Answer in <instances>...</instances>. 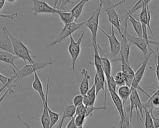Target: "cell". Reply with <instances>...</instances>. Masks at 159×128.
Listing matches in <instances>:
<instances>
[{
  "instance_id": "cell-1",
  "label": "cell",
  "mask_w": 159,
  "mask_h": 128,
  "mask_svg": "<svg viewBox=\"0 0 159 128\" xmlns=\"http://www.w3.org/2000/svg\"><path fill=\"white\" fill-rule=\"evenodd\" d=\"M55 62L53 59H49L48 61L42 62H35L34 64H25L22 68L19 69L18 71H16L13 69V74L12 75L14 77V81L11 84V87L15 86V84L17 81L21 82L22 79L26 76H29L32 74H34L37 70H40L43 69L45 67L47 66L52 65Z\"/></svg>"
},
{
  "instance_id": "cell-2",
  "label": "cell",
  "mask_w": 159,
  "mask_h": 128,
  "mask_svg": "<svg viewBox=\"0 0 159 128\" xmlns=\"http://www.w3.org/2000/svg\"><path fill=\"white\" fill-rule=\"evenodd\" d=\"M4 27L6 29V32H7L12 41L14 54L17 56L18 57L22 59L24 61L25 64H26L27 61H29L30 64L35 63V62L33 60L32 57L30 50L21 41V39L23 38V36L17 38L12 34V33L9 31V30L7 29V27L6 26H4Z\"/></svg>"
},
{
  "instance_id": "cell-3",
  "label": "cell",
  "mask_w": 159,
  "mask_h": 128,
  "mask_svg": "<svg viewBox=\"0 0 159 128\" xmlns=\"http://www.w3.org/2000/svg\"><path fill=\"white\" fill-rule=\"evenodd\" d=\"M102 4V6H104V9L102 11L101 14L104 12H106L108 17L109 22L111 24V26H113L119 32L120 36L121 37L123 34L120 29V15L116 11V7L121 5L125 1H121L117 3H114L112 1L105 0V1H99Z\"/></svg>"
},
{
  "instance_id": "cell-4",
  "label": "cell",
  "mask_w": 159,
  "mask_h": 128,
  "mask_svg": "<svg viewBox=\"0 0 159 128\" xmlns=\"http://www.w3.org/2000/svg\"><path fill=\"white\" fill-rule=\"evenodd\" d=\"M102 4L101 2H99V4L96 7V8L94 10L91 16L86 20V22L84 26L86 29H89L91 33V39H92L91 43L88 46V47L93 46L98 44L96 41V36H97L98 29H99V16L102 12Z\"/></svg>"
},
{
  "instance_id": "cell-5",
  "label": "cell",
  "mask_w": 159,
  "mask_h": 128,
  "mask_svg": "<svg viewBox=\"0 0 159 128\" xmlns=\"http://www.w3.org/2000/svg\"><path fill=\"white\" fill-rule=\"evenodd\" d=\"M130 106H129V120L131 122L133 110L135 109L137 115V119H139L142 122V124L143 125V122L142 121V118L143 117V102L141 101L140 96L139 95L138 91L137 89H134L131 95L130 96Z\"/></svg>"
},
{
  "instance_id": "cell-6",
  "label": "cell",
  "mask_w": 159,
  "mask_h": 128,
  "mask_svg": "<svg viewBox=\"0 0 159 128\" xmlns=\"http://www.w3.org/2000/svg\"><path fill=\"white\" fill-rule=\"evenodd\" d=\"M86 28L85 27L83 31L82 32L81 34L80 35V37L78 38V41H75L73 36H70V44L68 47V52L71 57V70H75V64L76 61L80 54L81 52V44L82 42V40L83 39V37L84 36L85 32L86 31Z\"/></svg>"
},
{
  "instance_id": "cell-7",
  "label": "cell",
  "mask_w": 159,
  "mask_h": 128,
  "mask_svg": "<svg viewBox=\"0 0 159 128\" xmlns=\"http://www.w3.org/2000/svg\"><path fill=\"white\" fill-rule=\"evenodd\" d=\"M86 22V21L80 22H73L71 23H70L68 24H66L64 26L62 31H61L59 36L57 37L56 39L53 40L52 42L49 44L48 46H55L57 44L61 43L64 39H65L67 37L70 36L72 35V34L78 29L79 28L85 26Z\"/></svg>"
},
{
  "instance_id": "cell-8",
  "label": "cell",
  "mask_w": 159,
  "mask_h": 128,
  "mask_svg": "<svg viewBox=\"0 0 159 128\" xmlns=\"http://www.w3.org/2000/svg\"><path fill=\"white\" fill-rule=\"evenodd\" d=\"M152 52H150L145 57H144V60L142 62V64H141V66H140V67L135 72V76H134V79L133 80V82L132 83L131 85V87L137 89V90H139L140 91H142L143 94H145L147 96H148V97H150V96L140 86V82H141L145 72V69L148 62V60L150 57V56L152 54Z\"/></svg>"
},
{
  "instance_id": "cell-9",
  "label": "cell",
  "mask_w": 159,
  "mask_h": 128,
  "mask_svg": "<svg viewBox=\"0 0 159 128\" xmlns=\"http://www.w3.org/2000/svg\"><path fill=\"white\" fill-rule=\"evenodd\" d=\"M99 29L104 34V36L107 38L109 46H110V56L112 58H116L120 52V42L119 41V40L117 39L114 30V26H111V34H108L106 31H104L99 26Z\"/></svg>"
},
{
  "instance_id": "cell-10",
  "label": "cell",
  "mask_w": 159,
  "mask_h": 128,
  "mask_svg": "<svg viewBox=\"0 0 159 128\" xmlns=\"http://www.w3.org/2000/svg\"><path fill=\"white\" fill-rule=\"evenodd\" d=\"M122 34H125L129 41L130 42V43L132 44L135 45L139 49L141 50V51L143 52V54L144 55V57H145L149 54L148 52V47H149V49L151 51V52H152L155 56V57H157V54H155V52L153 51V50L152 48H150L149 47L147 42H146V41L143 37H138V36H135V34H134L133 36H131L127 32V29H125L122 32Z\"/></svg>"
},
{
  "instance_id": "cell-11",
  "label": "cell",
  "mask_w": 159,
  "mask_h": 128,
  "mask_svg": "<svg viewBox=\"0 0 159 128\" xmlns=\"http://www.w3.org/2000/svg\"><path fill=\"white\" fill-rule=\"evenodd\" d=\"M32 10L34 15H37L41 13L45 14H58L59 10L55 7L50 6L43 1L34 0Z\"/></svg>"
},
{
  "instance_id": "cell-12",
  "label": "cell",
  "mask_w": 159,
  "mask_h": 128,
  "mask_svg": "<svg viewBox=\"0 0 159 128\" xmlns=\"http://www.w3.org/2000/svg\"><path fill=\"white\" fill-rule=\"evenodd\" d=\"M112 61H121V69L122 72L124 74L126 79V86L129 87H131L132 83L134 79L135 72L133 69L131 67L130 64L127 63L124 57H117Z\"/></svg>"
},
{
  "instance_id": "cell-13",
  "label": "cell",
  "mask_w": 159,
  "mask_h": 128,
  "mask_svg": "<svg viewBox=\"0 0 159 128\" xmlns=\"http://www.w3.org/2000/svg\"><path fill=\"white\" fill-rule=\"evenodd\" d=\"M150 1H145V3L144 4V6H143V7L142 8V11L140 12V14H139V21L141 22L142 24H145L147 26V27L148 28L152 36V38L153 39V41H155L152 30L151 29L150 27V20H151V13L153 12V11H150L148 7V4L150 2Z\"/></svg>"
},
{
  "instance_id": "cell-14",
  "label": "cell",
  "mask_w": 159,
  "mask_h": 128,
  "mask_svg": "<svg viewBox=\"0 0 159 128\" xmlns=\"http://www.w3.org/2000/svg\"><path fill=\"white\" fill-rule=\"evenodd\" d=\"M49 78H47V88H46V95H45V102L43 105V109L40 117V122L42 128H50V117L48 112V96L49 91Z\"/></svg>"
},
{
  "instance_id": "cell-15",
  "label": "cell",
  "mask_w": 159,
  "mask_h": 128,
  "mask_svg": "<svg viewBox=\"0 0 159 128\" xmlns=\"http://www.w3.org/2000/svg\"><path fill=\"white\" fill-rule=\"evenodd\" d=\"M153 91V94L150 96L148 100L145 102H143V110L146 109L150 113H153V110L154 109H159V87L157 91Z\"/></svg>"
},
{
  "instance_id": "cell-16",
  "label": "cell",
  "mask_w": 159,
  "mask_h": 128,
  "mask_svg": "<svg viewBox=\"0 0 159 128\" xmlns=\"http://www.w3.org/2000/svg\"><path fill=\"white\" fill-rule=\"evenodd\" d=\"M94 84L95 85V87H96L97 96L101 90H102L104 91V106L106 107V96H107V87L105 76H101V75H99L97 72H96L94 78Z\"/></svg>"
},
{
  "instance_id": "cell-17",
  "label": "cell",
  "mask_w": 159,
  "mask_h": 128,
  "mask_svg": "<svg viewBox=\"0 0 159 128\" xmlns=\"http://www.w3.org/2000/svg\"><path fill=\"white\" fill-rule=\"evenodd\" d=\"M108 91L110 94L111 99H112L117 111H118V113L120 116V119L124 118L127 114H126L125 106L123 104L122 101L121 100V99L120 98V97L119 96V95L117 94V93L116 92H114L112 90H108Z\"/></svg>"
},
{
  "instance_id": "cell-18",
  "label": "cell",
  "mask_w": 159,
  "mask_h": 128,
  "mask_svg": "<svg viewBox=\"0 0 159 128\" xmlns=\"http://www.w3.org/2000/svg\"><path fill=\"white\" fill-rule=\"evenodd\" d=\"M120 37H121L120 50L119 54L117 57H124L125 61L129 64V54H130V46L132 44L127 39V37L125 34H123V35Z\"/></svg>"
},
{
  "instance_id": "cell-19",
  "label": "cell",
  "mask_w": 159,
  "mask_h": 128,
  "mask_svg": "<svg viewBox=\"0 0 159 128\" xmlns=\"http://www.w3.org/2000/svg\"><path fill=\"white\" fill-rule=\"evenodd\" d=\"M0 49L1 51L14 54L12 41L4 27H2V35L0 38Z\"/></svg>"
},
{
  "instance_id": "cell-20",
  "label": "cell",
  "mask_w": 159,
  "mask_h": 128,
  "mask_svg": "<svg viewBox=\"0 0 159 128\" xmlns=\"http://www.w3.org/2000/svg\"><path fill=\"white\" fill-rule=\"evenodd\" d=\"M94 49V61L93 63L90 62V64H93L96 72H97L99 75L105 76L102 66V61H101V56L99 55V46L98 44L93 46Z\"/></svg>"
},
{
  "instance_id": "cell-21",
  "label": "cell",
  "mask_w": 159,
  "mask_h": 128,
  "mask_svg": "<svg viewBox=\"0 0 159 128\" xmlns=\"http://www.w3.org/2000/svg\"><path fill=\"white\" fill-rule=\"evenodd\" d=\"M34 81L32 82V89L35 91L38 92V94L40 97V99L42 102V104L43 105L45 102L46 93L44 92L42 82L40 79L39 78V77L37 73V71H35L34 73Z\"/></svg>"
},
{
  "instance_id": "cell-22",
  "label": "cell",
  "mask_w": 159,
  "mask_h": 128,
  "mask_svg": "<svg viewBox=\"0 0 159 128\" xmlns=\"http://www.w3.org/2000/svg\"><path fill=\"white\" fill-rule=\"evenodd\" d=\"M81 74L83 75V79L80 83V91L81 95H83V96H85L88 91L89 89V80L91 78L90 75L88 74V71L86 68H83L81 71Z\"/></svg>"
},
{
  "instance_id": "cell-23",
  "label": "cell",
  "mask_w": 159,
  "mask_h": 128,
  "mask_svg": "<svg viewBox=\"0 0 159 128\" xmlns=\"http://www.w3.org/2000/svg\"><path fill=\"white\" fill-rule=\"evenodd\" d=\"M17 58L19 57L14 54H12L6 51H0V61L1 62L11 65L16 71L19 70L16 65L14 64V61Z\"/></svg>"
},
{
  "instance_id": "cell-24",
  "label": "cell",
  "mask_w": 159,
  "mask_h": 128,
  "mask_svg": "<svg viewBox=\"0 0 159 128\" xmlns=\"http://www.w3.org/2000/svg\"><path fill=\"white\" fill-rule=\"evenodd\" d=\"M134 88L131 87H129L128 86H122L118 88L117 89V94L122 101L123 104L125 106V104L127 100L130 98L131 93L133 91Z\"/></svg>"
},
{
  "instance_id": "cell-25",
  "label": "cell",
  "mask_w": 159,
  "mask_h": 128,
  "mask_svg": "<svg viewBox=\"0 0 159 128\" xmlns=\"http://www.w3.org/2000/svg\"><path fill=\"white\" fill-rule=\"evenodd\" d=\"M127 12L129 14V18H128V21H129L132 25V27L134 29V31H135V33L137 34L138 37H142V34H143V30H142V24L141 23V22L135 19L132 14H131L127 10Z\"/></svg>"
},
{
  "instance_id": "cell-26",
  "label": "cell",
  "mask_w": 159,
  "mask_h": 128,
  "mask_svg": "<svg viewBox=\"0 0 159 128\" xmlns=\"http://www.w3.org/2000/svg\"><path fill=\"white\" fill-rule=\"evenodd\" d=\"M58 14L61 19V22L65 26L73 22H75V19L71 12V11L59 10Z\"/></svg>"
},
{
  "instance_id": "cell-27",
  "label": "cell",
  "mask_w": 159,
  "mask_h": 128,
  "mask_svg": "<svg viewBox=\"0 0 159 128\" xmlns=\"http://www.w3.org/2000/svg\"><path fill=\"white\" fill-rule=\"evenodd\" d=\"M88 1L87 0H81L77 4H76L71 10V12L72 13V15L75 19V22H76L78 17L81 16L83 9L84 8V6L86 2Z\"/></svg>"
},
{
  "instance_id": "cell-28",
  "label": "cell",
  "mask_w": 159,
  "mask_h": 128,
  "mask_svg": "<svg viewBox=\"0 0 159 128\" xmlns=\"http://www.w3.org/2000/svg\"><path fill=\"white\" fill-rule=\"evenodd\" d=\"M76 111V107L73 104H70L66 106L65 104V106H62L61 108V113L63 114V117L65 118L69 117L71 119L75 116Z\"/></svg>"
},
{
  "instance_id": "cell-29",
  "label": "cell",
  "mask_w": 159,
  "mask_h": 128,
  "mask_svg": "<svg viewBox=\"0 0 159 128\" xmlns=\"http://www.w3.org/2000/svg\"><path fill=\"white\" fill-rule=\"evenodd\" d=\"M99 52H101V61H102V69L104 73V75H111L112 74V65L111 61L106 57H103L102 54L104 53L103 51L100 48Z\"/></svg>"
},
{
  "instance_id": "cell-30",
  "label": "cell",
  "mask_w": 159,
  "mask_h": 128,
  "mask_svg": "<svg viewBox=\"0 0 159 128\" xmlns=\"http://www.w3.org/2000/svg\"><path fill=\"white\" fill-rule=\"evenodd\" d=\"M145 112V121L143 126L144 128H155L153 119L151 116V113L146 109H144Z\"/></svg>"
},
{
  "instance_id": "cell-31",
  "label": "cell",
  "mask_w": 159,
  "mask_h": 128,
  "mask_svg": "<svg viewBox=\"0 0 159 128\" xmlns=\"http://www.w3.org/2000/svg\"><path fill=\"white\" fill-rule=\"evenodd\" d=\"M106 84H107V90H112L114 92H116V87L117 86L114 76L111 75H105Z\"/></svg>"
},
{
  "instance_id": "cell-32",
  "label": "cell",
  "mask_w": 159,
  "mask_h": 128,
  "mask_svg": "<svg viewBox=\"0 0 159 128\" xmlns=\"http://www.w3.org/2000/svg\"><path fill=\"white\" fill-rule=\"evenodd\" d=\"M114 80L117 86L119 87L126 85V79L124 74L122 71H119L114 76Z\"/></svg>"
},
{
  "instance_id": "cell-33",
  "label": "cell",
  "mask_w": 159,
  "mask_h": 128,
  "mask_svg": "<svg viewBox=\"0 0 159 128\" xmlns=\"http://www.w3.org/2000/svg\"><path fill=\"white\" fill-rule=\"evenodd\" d=\"M48 112H49L50 117V128H52L53 126L58 122L60 116L61 112L57 113L55 111H52L50 109V107H48Z\"/></svg>"
},
{
  "instance_id": "cell-34",
  "label": "cell",
  "mask_w": 159,
  "mask_h": 128,
  "mask_svg": "<svg viewBox=\"0 0 159 128\" xmlns=\"http://www.w3.org/2000/svg\"><path fill=\"white\" fill-rule=\"evenodd\" d=\"M119 128H140V126L133 127L129 120V117L126 115L124 118L120 119Z\"/></svg>"
},
{
  "instance_id": "cell-35",
  "label": "cell",
  "mask_w": 159,
  "mask_h": 128,
  "mask_svg": "<svg viewBox=\"0 0 159 128\" xmlns=\"http://www.w3.org/2000/svg\"><path fill=\"white\" fill-rule=\"evenodd\" d=\"M156 46V49H157V61H156V64H155V69H153L151 67H150V68L153 71H155V74H156V77L158 81V88L159 87V48H158V46Z\"/></svg>"
},
{
  "instance_id": "cell-36",
  "label": "cell",
  "mask_w": 159,
  "mask_h": 128,
  "mask_svg": "<svg viewBox=\"0 0 159 128\" xmlns=\"http://www.w3.org/2000/svg\"><path fill=\"white\" fill-rule=\"evenodd\" d=\"M106 109V107L105 106H101V107H96V106H89L86 107V112H85V116L86 118L89 116H91L93 114V112L94 111L97 110H105Z\"/></svg>"
},
{
  "instance_id": "cell-37",
  "label": "cell",
  "mask_w": 159,
  "mask_h": 128,
  "mask_svg": "<svg viewBox=\"0 0 159 128\" xmlns=\"http://www.w3.org/2000/svg\"><path fill=\"white\" fill-rule=\"evenodd\" d=\"M86 119V117L84 115L75 116V122L76 126L78 127H83Z\"/></svg>"
},
{
  "instance_id": "cell-38",
  "label": "cell",
  "mask_w": 159,
  "mask_h": 128,
  "mask_svg": "<svg viewBox=\"0 0 159 128\" xmlns=\"http://www.w3.org/2000/svg\"><path fill=\"white\" fill-rule=\"evenodd\" d=\"M145 3V0H140V1H139L130 9L128 10V11L131 14H133L134 12L137 10H139V9H142L143 7V6H144Z\"/></svg>"
},
{
  "instance_id": "cell-39",
  "label": "cell",
  "mask_w": 159,
  "mask_h": 128,
  "mask_svg": "<svg viewBox=\"0 0 159 128\" xmlns=\"http://www.w3.org/2000/svg\"><path fill=\"white\" fill-rule=\"evenodd\" d=\"M96 98H92V97H89L87 95H85V96H84V97H83V104L86 107L94 106L95 101H96Z\"/></svg>"
},
{
  "instance_id": "cell-40",
  "label": "cell",
  "mask_w": 159,
  "mask_h": 128,
  "mask_svg": "<svg viewBox=\"0 0 159 128\" xmlns=\"http://www.w3.org/2000/svg\"><path fill=\"white\" fill-rule=\"evenodd\" d=\"M83 97L84 96L81 94L76 95L73 99V104L76 107L81 105L83 102Z\"/></svg>"
},
{
  "instance_id": "cell-41",
  "label": "cell",
  "mask_w": 159,
  "mask_h": 128,
  "mask_svg": "<svg viewBox=\"0 0 159 128\" xmlns=\"http://www.w3.org/2000/svg\"><path fill=\"white\" fill-rule=\"evenodd\" d=\"M86 95H87L89 97H92V98H96V96H97V95H96V90L95 85L94 84L92 85L91 88H89V91H88V92H87V94Z\"/></svg>"
},
{
  "instance_id": "cell-42",
  "label": "cell",
  "mask_w": 159,
  "mask_h": 128,
  "mask_svg": "<svg viewBox=\"0 0 159 128\" xmlns=\"http://www.w3.org/2000/svg\"><path fill=\"white\" fill-rule=\"evenodd\" d=\"M85 112H86V106L83 104H82L81 105H80L76 107L75 116H78V115H84L85 116Z\"/></svg>"
},
{
  "instance_id": "cell-43",
  "label": "cell",
  "mask_w": 159,
  "mask_h": 128,
  "mask_svg": "<svg viewBox=\"0 0 159 128\" xmlns=\"http://www.w3.org/2000/svg\"><path fill=\"white\" fill-rule=\"evenodd\" d=\"M9 79H10V76L7 77V76H4L2 73H1L0 74V81H1V84H2V86H1V87H2L5 85H6L7 84V82H9Z\"/></svg>"
},
{
  "instance_id": "cell-44",
  "label": "cell",
  "mask_w": 159,
  "mask_h": 128,
  "mask_svg": "<svg viewBox=\"0 0 159 128\" xmlns=\"http://www.w3.org/2000/svg\"><path fill=\"white\" fill-rule=\"evenodd\" d=\"M66 128H77V126H76V124L75 122V116L72 117L70 119V121L68 122Z\"/></svg>"
},
{
  "instance_id": "cell-45",
  "label": "cell",
  "mask_w": 159,
  "mask_h": 128,
  "mask_svg": "<svg viewBox=\"0 0 159 128\" xmlns=\"http://www.w3.org/2000/svg\"><path fill=\"white\" fill-rule=\"evenodd\" d=\"M151 116H152V117L153 119L155 128H159V118L158 117H155L153 116V113H151Z\"/></svg>"
},
{
  "instance_id": "cell-46",
  "label": "cell",
  "mask_w": 159,
  "mask_h": 128,
  "mask_svg": "<svg viewBox=\"0 0 159 128\" xmlns=\"http://www.w3.org/2000/svg\"><path fill=\"white\" fill-rule=\"evenodd\" d=\"M17 12H15V13H12V14H3L2 13H1V17H8V18H10L11 19H13L14 17H17Z\"/></svg>"
},
{
  "instance_id": "cell-47",
  "label": "cell",
  "mask_w": 159,
  "mask_h": 128,
  "mask_svg": "<svg viewBox=\"0 0 159 128\" xmlns=\"http://www.w3.org/2000/svg\"><path fill=\"white\" fill-rule=\"evenodd\" d=\"M17 118H18V119H19V121H20V122H22V123L25 126V127L26 128H31V127H30V126H29L27 122H25V121H24V120H23V119L20 117V116H19V115L17 114Z\"/></svg>"
},
{
  "instance_id": "cell-48",
  "label": "cell",
  "mask_w": 159,
  "mask_h": 128,
  "mask_svg": "<svg viewBox=\"0 0 159 128\" xmlns=\"http://www.w3.org/2000/svg\"><path fill=\"white\" fill-rule=\"evenodd\" d=\"M65 119V117H63L62 116L61 119L60 120V121L59 122L58 124L57 125V126L55 128H63V127H62V126H63V122H64Z\"/></svg>"
},
{
  "instance_id": "cell-49",
  "label": "cell",
  "mask_w": 159,
  "mask_h": 128,
  "mask_svg": "<svg viewBox=\"0 0 159 128\" xmlns=\"http://www.w3.org/2000/svg\"><path fill=\"white\" fill-rule=\"evenodd\" d=\"M6 2V1H5V0H0V10H1L2 9Z\"/></svg>"
},
{
  "instance_id": "cell-50",
  "label": "cell",
  "mask_w": 159,
  "mask_h": 128,
  "mask_svg": "<svg viewBox=\"0 0 159 128\" xmlns=\"http://www.w3.org/2000/svg\"><path fill=\"white\" fill-rule=\"evenodd\" d=\"M77 128H83V127H77Z\"/></svg>"
},
{
  "instance_id": "cell-51",
  "label": "cell",
  "mask_w": 159,
  "mask_h": 128,
  "mask_svg": "<svg viewBox=\"0 0 159 128\" xmlns=\"http://www.w3.org/2000/svg\"><path fill=\"white\" fill-rule=\"evenodd\" d=\"M112 128H115V127H112Z\"/></svg>"
},
{
  "instance_id": "cell-52",
  "label": "cell",
  "mask_w": 159,
  "mask_h": 128,
  "mask_svg": "<svg viewBox=\"0 0 159 128\" xmlns=\"http://www.w3.org/2000/svg\"><path fill=\"white\" fill-rule=\"evenodd\" d=\"M158 109V110H159V109Z\"/></svg>"
}]
</instances>
